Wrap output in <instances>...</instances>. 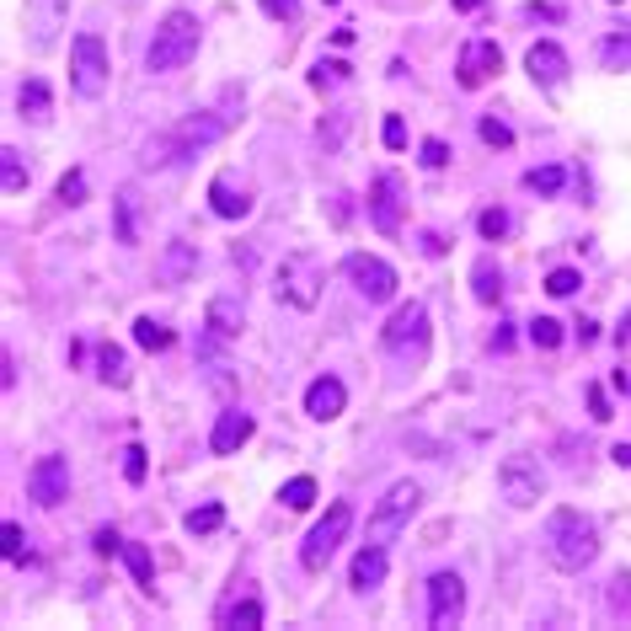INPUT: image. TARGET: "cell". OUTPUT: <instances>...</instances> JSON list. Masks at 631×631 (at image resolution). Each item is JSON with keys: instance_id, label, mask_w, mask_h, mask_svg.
I'll return each mask as SVG.
<instances>
[{"instance_id": "obj_16", "label": "cell", "mask_w": 631, "mask_h": 631, "mask_svg": "<svg viewBox=\"0 0 631 631\" xmlns=\"http://www.w3.org/2000/svg\"><path fill=\"white\" fill-rule=\"evenodd\" d=\"M225 129H230V123H225L220 113H193V118H182L177 129H172V140H177V150H182V156H198L204 145L225 140Z\"/></svg>"}, {"instance_id": "obj_42", "label": "cell", "mask_w": 631, "mask_h": 631, "mask_svg": "<svg viewBox=\"0 0 631 631\" xmlns=\"http://www.w3.org/2000/svg\"><path fill=\"white\" fill-rule=\"evenodd\" d=\"M59 204H86V172H65L59 177Z\"/></svg>"}, {"instance_id": "obj_45", "label": "cell", "mask_w": 631, "mask_h": 631, "mask_svg": "<svg viewBox=\"0 0 631 631\" xmlns=\"http://www.w3.org/2000/svg\"><path fill=\"white\" fill-rule=\"evenodd\" d=\"M0 541H6V562H11V567L27 562V551H22V525H6V530H0Z\"/></svg>"}, {"instance_id": "obj_54", "label": "cell", "mask_w": 631, "mask_h": 631, "mask_svg": "<svg viewBox=\"0 0 631 631\" xmlns=\"http://www.w3.org/2000/svg\"><path fill=\"white\" fill-rule=\"evenodd\" d=\"M610 6H621V0H610Z\"/></svg>"}, {"instance_id": "obj_50", "label": "cell", "mask_w": 631, "mask_h": 631, "mask_svg": "<svg viewBox=\"0 0 631 631\" xmlns=\"http://www.w3.org/2000/svg\"><path fill=\"white\" fill-rule=\"evenodd\" d=\"M492 348H498V353L514 348V321H498V332H492Z\"/></svg>"}, {"instance_id": "obj_31", "label": "cell", "mask_w": 631, "mask_h": 631, "mask_svg": "<svg viewBox=\"0 0 631 631\" xmlns=\"http://www.w3.org/2000/svg\"><path fill=\"white\" fill-rule=\"evenodd\" d=\"M123 562H129V573H134V583H140V589H156V573H150V546L123 541Z\"/></svg>"}, {"instance_id": "obj_19", "label": "cell", "mask_w": 631, "mask_h": 631, "mask_svg": "<svg viewBox=\"0 0 631 631\" xmlns=\"http://www.w3.org/2000/svg\"><path fill=\"white\" fill-rule=\"evenodd\" d=\"M257 434V423H252V412H241V407H230L220 412V423H214V434H209V450L214 455H236L246 439Z\"/></svg>"}, {"instance_id": "obj_15", "label": "cell", "mask_w": 631, "mask_h": 631, "mask_svg": "<svg viewBox=\"0 0 631 631\" xmlns=\"http://www.w3.org/2000/svg\"><path fill=\"white\" fill-rule=\"evenodd\" d=\"M209 209L220 214V220H246V214H252V188L225 166V172H214V182H209Z\"/></svg>"}, {"instance_id": "obj_47", "label": "cell", "mask_w": 631, "mask_h": 631, "mask_svg": "<svg viewBox=\"0 0 631 631\" xmlns=\"http://www.w3.org/2000/svg\"><path fill=\"white\" fill-rule=\"evenodd\" d=\"M380 140H386V150H402V145H407V123H402V113H391V118H386Z\"/></svg>"}, {"instance_id": "obj_8", "label": "cell", "mask_w": 631, "mask_h": 631, "mask_svg": "<svg viewBox=\"0 0 631 631\" xmlns=\"http://www.w3.org/2000/svg\"><path fill=\"white\" fill-rule=\"evenodd\" d=\"M498 492L514 503V509H530V503L546 498V471L535 466L530 455H509L498 466Z\"/></svg>"}, {"instance_id": "obj_43", "label": "cell", "mask_w": 631, "mask_h": 631, "mask_svg": "<svg viewBox=\"0 0 631 631\" xmlns=\"http://www.w3.org/2000/svg\"><path fill=\"white\" fill-rule=\"evenodd\" d=\"M578 284H583V279H578L573 268H551V273H546V295H557V300H567Z\"/></svg>"}, {"instance_id": "obj_30", "label": "cell", "mask_w": 631, "mask_h": 631, "mask_svg": "<svg viewBox=\"0 0 631 631\" xmlns=\"http://www.w3.org/2000/svg\"><path fill=\"white\" fill-rule=\"evenodd\" d=\"M134 343L150 348V353H161V348H172V327H161L156 316H140V321H134Z\"/></svg>"}, {"instance_id": "obj_22", "label": "cell", "mask_w": 631, "mask_h": 631, "mask_svg": "<svg viewBox=\"0 0 631 631\" xmlns=\"http://www.w3.org/2000/svg\"><path fill=\"white\" fill-rule=\"evenodd\" d=\"M386 546H364L359 557H353V567H348V583L359 594H369V589H380V583H386Z\"/></svg>"}, {"instance_id": "obj_17", "label": "cell", "mask_w": 631, "mask_h": 631, "mask_svg": "<svg viewBox=\"0 0 631 631\" xmlns=\"http://www.w3.org/2000/svg\"><path fill=\"white\" fill-rule=\"evenodd\" d=\"M525 70L535 75V86H562L567 81V49L562 43H530V54H525Z\"/></svg>"}, {"instance_id": "obj_3", "label": "cell", "mask_w": 631, "mask_h": 631, "mask_svg": "<svg viewBox=\"0 0 631 631\" xmlns=\"http://www.w3.org/2000/svg\"><path fill=\"white\" fill-rule=\"evenodd\" d=\"M193 54H198V17L193 11H172V17L156 27V38H150L145 70L150 75H172L182 65H193Z\"/></svg>"}, {"instance_id": "obj_10", "label": "cell", "mask_w": 631, "mask_h": 631, "mask_svg": "<svg viewBox=\"0 0 631 631\" xmlns=\"http://www.w3.org/2000/svg\"><path fill=\"white\" fill-rule=\"evenodd\" d=\"M402 193H407L402 172H380L369 182V225H375L380 236H396V230H402Z\"/></svg>"}, {"instance_id": "obj_44", "label": "cell", "mask_w": 631, "mask_h": 631, "mask_svg": "<svg viewBox=\"0 0 631 631\" xmlns=\"http://www.w3.org/2000/svg\"><path fill=\"white\" fill-rule=\"evenodd\" d=\"M418 161L428 166V172H439V166L450 161V145H444V140H423V145H418Z\"/></svg>"}, {"instance_id": "obj_2", "label": "cell", "mask_w": 631, "mask_h": 631, "mask_svg": "<svg viewBox=\"0 0 631 631\" xmlns=\"http://www.w3.org/2000/svg\"><path fill=\"white\" fill-rule=\"evenodd\" d=\"M380 343H386V353H391V359L402 364V369H423V364H428V348H434V327H428V305H423V300L396 305V316L386 321Z\"/></svg>"}, {"instance_id": "obj_35", "label": "cell", "mask_w": 631, "mask_h": 631, "mask_svg": "<svg viewBox=\"0 0 631 631\" xmlns=\"http://www.w3.org/2000/svg\"><path fill=\"white\" fill-rule=\"evenodd\" d=\"M605 605H610V615H621V621H631V573H615V578H610Z\"/></svg>"}, {"instance_id": "obj_38", "label": "cell", "mask_w": 631, "mask_h": 631, "mask_svg": "<svg viewBox=\"0 0 631 631\" xmlns=\"http://www.w3.org/2000/svg\"><path fill=\"white\" fill-rule=\"evenodd\" d=\"M530 343L551 353V348L562 343V321H557V316H535V321H530Z\"/></svg>"}, {"instance_id": "obj_23", "label": "cell", "mask_w": 631, "mask_h": 631, "mask_svg": "<svg viewBox=\"0 0 631 631\" xmlns=\"http://www.w3.org/2000/svg\"><path fill=\"white\" fill-rule=\"evenodd\" d=\"M113 241L140 246V193L134 188H118V198H113Z\"/></svg>"}, {"instance_id": "obj_14", "label": "cell", "mask_w": 631, "mask_h": 631, "mask_svg": "<svg viewBox=\"0 0 631 631\" xmlns=\"http://www.w3.org/2000/svg\"><path fill=\"white\" fill-rule=\"evenodd\" d=\"M70 17V0H27V43L38 54H49L59 43V27Z\"/></svg>"}, {"instance_id": "obj_21", "label": "cell", "mask_w": 631, "mask_h": 631, "mask_svg": "<svg viewBox=\"0 0 631 631\" xmlns=\"http://www.w3.org/2000/svg\"><path fill=\"white\" fill-rule=\"evenodd\" d=\"M204 327L230 343V337H241V327H246V305H241L236 295H214L209 311H204Z\"/></svg>"}, {"instance_id": "obj_9", "label": "cell", "mask_w": 631, "mask_h": 631, "mask_svg": "<svg viewBox=\"0 0 631 631\" xmlns=\"http://www.w3.org/2000/svg\"><path fill=\"white\" fill-rule=\"evenodd\" d=\"M460 615H466V583H460V573H434L428 578V626L455 631Z\"/></svg>"}, {"instance_id": "obj_52", "label": "cell", "mask_w": 631, "mask_h": 631, "mask_svg": "<svg viewBox=\"0 0 631 631\" xmlns=\"http://www.w3.org/2000/svg\"><path fill=\"white\" fill-rule=\"evenodd\" d=\"M610 460H615L621 471H631V444H615V450H610Z\"/></svg>"}, {"instance_id": "obj_11", "label": "cell", "mask_w": 631, "mask_h": 631, "mask_svg": "<svg viewBox=\"0 0 631 631\" xmlns=\"http://www.w3.org/2000/svg\"><path fill=\"white\" fill-rule=\"evenodd\" d=\"M348 279H353V289L369 300V305H386L391 295H396V268L386 263V257H369V252H353L348 257Z\"/></svg>"}, {"instance_id": "obj_29", "label": "cell", "mask_w": 631, "mask_h": 631, "mask_svg": "<svg viewBox=\"0 0 631 631\" xmlns=\"http://www.w3.org/2000/svg\"><path fill=\"white\" fill-rule=\"evenodd\" d=\"M0 188H6V193H22L27 188V161H22L17 145L0 150Z\"/></svg>"}, {"instance_id": "obj_41", "label": "cell", "mask_w": 631, "mask_h": 631, "mask_svg": "<svg viewBox=\"0 0 631 631\" xmlns=\"http://www.w3.org/2000/svg\"><path fill=\"white\" fill-rule=\"evenodd\" d=\"M476 230H482L487 241H503V236H509V214H503V209H482V214H476Z\"/></svg>"}, {"instance_id": "obj_4", "label": "cell", "mask_w": 631, "mask_h": 631, "mask_svg": "<svg viewBox=\"0 0 631 631\" xmlns=\"http://www.w3.org/2000/svg\"><path fill=\"white\" fill-rule=\"evenodd\" d=\"M418 503H423L418 482H396V487L386 492V498H380V509L369 514V546H391L396 535H402V530L412 525Z\"/></svg>"}, {"instance_id": "obj_33", "label": "cell", "mask_w": 631, "mask_h": 631, "mask_svg": "<svg viewBox=\"0 0 631 631\" xmlns=\"http://www.w3.org/2000/svg\"><path fill=\"white\" fill-rule=\"evenodd\" d=\"M348 123H353V107H343V113H332V118H321V123H316V140H321V150H337V145H343Z\"/></svg>"}, {"instance_id": "obj_24", "label": "cell", "mask_w": 631, "mask_h": 631, "mask_svg": "<svg viewBox=\"0 0 631 631\" xmlns=\"http://www.w3.org/2000/svg\"><path fill=\"white\" fill-rule=\"evenodd\" d=\"M17 107H22V118H33V123H49L54 118V97H49V86H43L38 75H27V81H22Z\"/></svg>"}, {"instance_id": "obj_18", "label": "cell", "mask_w": 631, "mask_h": 631, "mask_svg": "<svg viewBox=\"0 0 631 631\" xmlns=\"http://www.w3.org/2000/svg\"><path fill=\"white\" fill-rule=\"evenodd\" d=\"M343 407H348V391H343V380H337V375H321V380H311V391H305V412H311L316 423H332V418H343Z\"/></svg>"}, {"instance_id": "obj_25", "label": "cell", "mask_w": 631, "mask_h": 631, "mask_svg": "<svg viewBox=\"0 0 631 631\" xmlns=\"http://www.w3.org/2000/svg\"><path fill=\"white\" fill-rule=\"evenodd\" d=\"M471 295L482 300V305H498L503 300V273L492 257H476V268H471Z\"/></svg>"}, {"instance_id": "obj_20", "label": "cell", "mask_w": 631, "mask_h": 631, "mask_svg": "<svg viewBox=\"0 0 631 631\" xmlns=\"http://www.w3.org/2000/svg\"><path fill=\"white\" fill-rule=\"evenodd\" d=\"M198 273V246L193 241H166V252H161V263H156V279L161 284H188Z\"/></svg>"}, {"instance_id": "obj_6", "label": "cell", "mask_w": 631, "mask_h": 631, "mask_svg": "<svg viewBox=\"0 0 631 631\" xmlns=\"http://www.w3.org/2000/svg\"><path fill=\"white\" fill-rule=\"evenodd\" d=\"M70 86H75V97H86V102H97L107 91V49H102L97 33H75V43H70Z\"/></svg>"}, {"instance_id": "obj_37", "label": "cell", "mask_w": 631, "mask_h": 631, "mask_svg": "<svg viewBox=\"0 0 631 631\" xmlns=\"http://www.w3.org/2000/svg\"><path fill=\"white\" fill-rule=\"evenodd\" d=\"M279 498H284V509H311V503H316V482H311V476H295V482H284Z\"/></svg>"}, {"instance_id": "obj_26", "label": "cell", "mask_w": 631, "mask_h": 631, "mask_svg": "<svg viewBox=\"0 0 631 631\" xmlns=\"http://www.w3.org/2000/svg\"><path fill=\"white\" fill-rule=\"evenodd\" d=\"M220 621H225L230 631H257V626H263V599H257V594L236 599V605L220 610Z\"/></svg>"}, {"instance_id": "obj_51", "label": "cell", "mask_w": 631, "mask_h": 631, "mask_svg": "<svg viewBox=\"0 0 631 631\" xmlns=\"http://www.w3.org/2000/svg\"><path fill=\"white\" fill-rule=\"evenodd\" d=\"M444 246H450V241H444L439 230H423V252H428V257H444Z\"/></svg>"}, {"instance_id": "obj_36", "label": "cell", "mask_w": 631, "mask_h": 631, "mask_svg": "<svg viewBox=\"0 0 631 631\" xmlns=\"http://www.w3.org/2000/svg\"><path fill=\"white\" fill-rule=\"evenodd\" d=\"M562 182H567L562 166H535V172H525V188L530 193H562Z\"/></svg>"}, {"instance_id": "obj_5", "label": "cell", "mask_w": 631, "mask_h": 631, "mask_svg": "<svg viewBox=\"0 0 631 631\" xmlns=\"http://www.w3.org/2000/svg\"><path fill=\"white\" fill-rule=\"evenodd\" d=\"M348 525H353V509H348V503H332V509L316 519V530L305 535V546H300V567H305V573H327L332 551L348 541Z\"/></svg>"}, {"instance_id": "obj_28", "label": "cell", "mask_w": 631, "mask_h": 631, "mask_svg": "<svg viewBox=\"0 0 631 631\" xmlns=\"http://www.w3.org/2000/svg\"><path fill=\"white\" fill-rule=\"evenodd\" d=\"M220 525H225V509H220V503H198V509L182 514V530H188V535H214Z\"/></svg>"}, {"instance_id": "obj_49", "label": "cell", "mask_w": 631, "mask_h": 631, "mask_svg": "<svg viewBox=\"0 0 631 631\" xmlns=\"http://www.w3.org/2000/svg\"><path fill=\"white\" fill-rule=\"evenodd\" d=\"M263 6H268V17H284V22L300 17V0H263Z\"/></svg>"}, {"instance_id": "obj_13", "label": "cell", "mask_w": 631, "mask_h": 631, "mask_svg": "<svg viewBox=\"0 0 631 631\" xmlns=\"http://www.w3.org/2000/svg\"><path fill=\"white\" fill-rule=\"evenodd\" d=\"M498 70H503V49L492 38H471L466 49H460V59H455V75H460V86H466V91L487 86Z\"/></svg>"}, {"instance_id": "obj_46", "label": "cell", "mask_w": 631, "mask_h": 631, "mask_svg": "<svg viewBox=\"0 0 631 631\" xmlns=\"http://www.w3.org/2000/svg\"><path fill=\"white\" fill-rule=\"evenodd\" d=\"M91 546H97V557H123V535H118L113 525H102V530H97V541H91Z\"/></svg>"}, {"instance_id": "obj_40", "label": "cell", "mask_w": 631, "mask_h": 631, "mask_svg": "<svg viewBox=\"0 0 631 631\" xmlns=\"http://www.w3.org/2000/svg\"><path fill=\"white\" fill-rule=\"evenodd\" d=\"M145 471H150L145 444H129V450H123V482H129V487H140V482H145Z\"/></svg>"}, {"instance_id": "obj_7", "label": "cell", "mask_w": 631, "mask_h": 631, "mask_svg": "<svg viewBox=\"0 0 631 631\" xmlns=\"http://www.w3.org/2000/svg\"><path fill=\"white\" fill-rule=\"evenodd\" d=\"M273 295H279L284 305H295V311H316V300H321V268H316V257H305V252L284 257Z\"/></svg>"}, {"instance_id": "obj_1", "label": "cell", "mask_w": 631, "mask_h": 631, "mask_svg": "<svg viewBox=\"0 0 631 631\" xmlns=\"http://www.w3.org/2000/svg\"><path fill=\"white\" fill-rule=\"evenodd\" d=\"M541 551H546V562L557 567V573H583V567L599 557L594 519H583L578 509H557L541 530Z\"/></svg>"}, {"instance_id": "obj_12", "label": "cell", "mask_w": 631, "mask_h": 631, "mask_svg": "<svg viewBox=\"0 0 631 631\" xmlns=\"http://www.w3.org/2000/svg\"><path fill=\"white\" fill-rule=\"evenodd\" d=\"M27 498L38 509H54V503L70 498V460L65 455H43L33 471H27Z\"/></svg>"}, {"instance_id": "obj_34", "label": "cell", "mask_w": 631, "mask_h": 631, "mask_svg": "<svg viewBox=\"0 0 631 631\" xmlns=\"http://www.w3.org/2000/svg\"><path fill=\"white\" fill-rule=\"evenodd\" d=\"M348 75H353L348 59H321V65L311 70V86H316V91H332V86H343Z\"/></svg>"}, {"instance_id": "obj_39", "label": "cell", "mask_w": 631, "mask_h": 631, "mask_svg": "<svg viewBox=\"0 0 631 631\" xmlns=\"http://www.w3.org/2000/svg\"><path fill=\"white\" fill-rule=\"evenodd\" d=\"M476 134H482V145H492V150H509L514 145V129L503 118H482V123H476Z\"/></svg>"}, {"instance_id": "obj_32", "label": "cell", "mask_w": 631, "mask_h": 631, "mask_svg": "<svg viewBox=\"0 0 631 631\" xmlns=\"http://www.w3.org/2000/svg\"><path fill=\"white\" fill-rule=\"evenodd\" d=\"M599 65H605V70H626L631 65V33H610L605 43H599Z\"/></svg>"}, {"instance_id": "obj_48", "label": "cell", "mask_w": 631, "mask_h": 631, "mask_svg": "<svg viewBox=\"0 0 631 631\" xmlns=\"http://www.w3.org/2000/svg\"><path fill=\"white\" fill-rule=\"evenodd\" d=\"M589 418L594 423H610L615 412H610V396H605V386H589Z\"/></svg>"}, {"instance_id": "obj_53", "label": "cell", "mask_w": 631, "mask_h": 631, "mask_svg": "<svg viewBox=\"0 0 631 631\" xmlns=\"http://www.w3.org/2000/svg\"><path fill=\"white\" fill-rule=\"evenodd\" d=\"M476 6H482V0H455V11H476Z\"/></svg>"}, {"instance_id": "obj_27", "label": "cell", "mask_w": 631, "mask_h": 631, "mask_svg": "<svg viewBox=\"0 0 631 631\" xmlns=\"http://www.w3.org/2000/svg\"><path fill=\"white\" fill-rule=\"evenodd\" d=\"M97 375H102V386H129V359H123V348H113V343L97 348Z\"/></svg>"}]
</instances>
